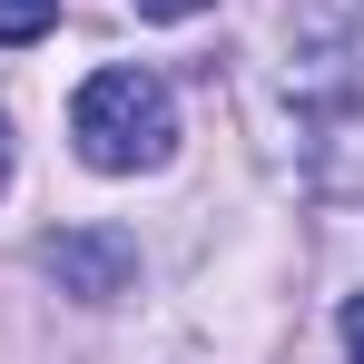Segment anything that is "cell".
<instances>
[{
    "label": "cell",
    "instance_id": "6da1fadb",
    "mask_svg": "<svg viewBox=\"0 0 364 364\" xmlns=\"http://www.w3.org/2000/svg\"><path fill=\"white\" fill-rule=\"evenodd\" d=\"M69 138H79V158H89L99 178L168 168L178 99H168V79H148V69H99V79H79V99H69Z\"/></svg>",
    "mask_w": 364,
    "mask_h": 364
},
{
    "label": "cell",
    "instance_id": "7a4b0ae2",
    "mask_svg": "<svg viewBox=\"0 0 364 364\" xmlns=\"http://www.w3.org/2000/svg\"><path fill=\"white\" fill-rule=\"evenodd\" d=\"M40 276L79 305H119L138 286V237L128 227H60V237H40Z\"/></svg>",
    "mask_w": 364,
    "mask_h": 364
},
{
    "label": "cell",
    "instance_id": "3957f363",
    "mask_svg": "<svg viewBox=\"0 0 364 364\" xmlns=\"http://www.w3.org/2000/svg\"><path fill=\"white\" fill-rule=\"evenodd\" d=\"M40 30H60V0H0V40H10V50L40 40Z\"/></svg>",
    "mask_w": 364,
    "mask_h": 364
},
{
    "label": "cell",
    "instance_id": "277c9868",
    "mask_svg": "<svg viewBox=\"0 0 364 364\" xmlns=\"http://www.w3.org/2000/svg\"><path fill=\"white\" fill-rule=\"evenodd\" d=\"M345 364H364V296H345Z\"/></svg>",
    "mask_w": 364,
    "mask_h": 364
},
{
    "label": "cell",
    "instance_id": "5b68a950",
    "mask_svg": "<svg viewBox=\"0 0 364 364\" xmlns=\"http://www.w3.org/2000/svg\"><path fill=\"white\" fill-rule=\"evenodd\" d=\"M187 10H207V0H138V20H187Z\"/></svg>",
    "mask_w": 364,
    "mask_h": 364
},
{
    "label": "cell",
    "instance_id": "8992f818",
    "mask_svg": "<svg viewBox=\"0 0 364 364\" xmlns=\"http://www.w3.org/2000/svg\"><path fill=\"white\" fill-rule=\"evenodd\" d=\"M0 187H10V119H0Z\"/></svg>",
    "mask_w": 364,
    "mask_h": 364
}]
</instances>
